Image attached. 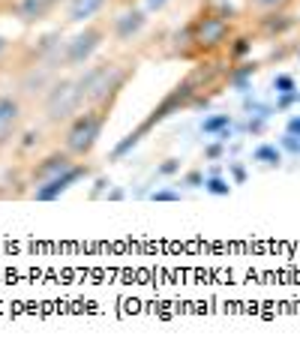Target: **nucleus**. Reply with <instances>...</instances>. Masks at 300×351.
<instances>
[{
	"instance_id": "1",
	"label": "nucleus",
	"mask_w": 300,
	"mask_h": 351,
	"mask_svg": "<svg viewBox=\"0 0 300 351\" xmlns=\"http://www.w3.org/2000/svg\"><path fill=\"white\" fill-rule=\"evenodd\" d=\"M228 73H232V66H228ZM228 73L225 69L216 66V58L213 60H201V63H192V69L180 78V82L171 87L165 97L156 102L153 108H150V114L141 121L132 132H126V138L121 141V145L114 147V156H123L129 147H136L145 135L153 130V126H160L162 121H168L171 114H180L184 108H199L204 106L213 93L219 90V84L228 82Z\"/></svg>"
},
{
	"instance_id": "2",
	"label": "nucleus",
	"mask_w": 300,
	"mask_h": 351,
	"mask_svg": "<svg viewBox=\"0 0 300 351\" xmlns=\"http://www.w3.org/2000/svg\"><path fill=\"white\" fill-rule=\"evenodd\" d=\"M238 36V19H232L228 10H204L177 27L165 39V60H184V63H201L223 58Z\"/></svg>"
},
{
	"instance_id": "3",
	"label": "nucleus",
	"mask_w": 300,
	"mask_h": 351,
	"mask_svg": "<svg viewBox=\"0 0 300 351\" xmlns=\"http://www.w3.org/2000/svg\"><path fill=\"white\" fill-rule=\"evenodd\" d=\"M114 106H117L114 99H102V102H93V106L82 108L73 121L60 130L58 141L75 159H90L93 150H97V145H99V138H102V132H105Z\"/></svg>"
},
{
	"instance_id": "4",
	"label": "nucleus",
	"mask_w": 300,
	"mask_h": 351,
	"mask_svg": "<svg viewBox=\"0 0 300 351\" xmlns=\"http://www.w3.org/2000/svg\"><path fill=\"white\" fill-rule=\"evenodd\" d=\"M108 39V19H93L84 21L73 36H63L60 54H58V69L60 73H78L90 60H97Z\"/></svg>"
},
{
	"instance_id": "5",
	"label": "nucleus",
	"mask_w": 300,
	"mask_h": 351,
	"mask_svg": "<svg viewBox=\"0 0 300 351\" xmlns=\"http://www.w3.org/2000/svg\"><path fill=\"white\" fill-rule=\"evenodd\" d=\"M150 27V12L141 3H121L108 12V39L117 51H132Z\"/></svg>"
},
{
	"instance_id": "6",
	"label": "nucleus",
	"mask_w": 300,
	"mask_h": 351,
	"mask_svg": "<svg viewBox=\"0 0 300 351\" xmlns=\"http://www.w3.org/2000/svg\"><path fill=\"white\" fill-rule=\"evenodd\" d=\"M34 102L27 97H21L15 87L10 90H0V159L10 156L12 145L18 141L21 130L30 123V114H34Z\"/></svg>"
},
{
	"instance_id": "7",
	"label": "nucleus",
	"mask_w": 300,
	"mask_h": 351,
	"mask_svg": "<svg viewBox=\"0 0 300 351\" xmlns=\"http://www.w3.org/2000/svg\"><path fill=\"white\" fill-rule=\"evenodd\" d=\"M73 162H78V159L58 141V145H51L49 150H45V154H39L36 159H30V162L25 165V180H27V186L34 189V186H39V183L58 178V174H60L63 169H69ZM27 195H30V193H27Z\"/></svg>"
},
{
	"instance_id": "8",
	"label": "nucleus",
	"mask_w": 300,
	"mask_h": 351,
	"mask_svg": "<svg viewBox=\"0 0 300 351\" xmlns=\"http://www.w3.org/2000/svg\"><path fill=\"white\" fill-rule=\"evenodd\" d=\"M58 132H51L49 126H45L42 121H30L25 130H21L18 135V141L12 145L10 150V156H12V162H18V165H27L30 159H36L39 154H45L51 145H58V138H54Z\"/></svg>"
},
{
	"instance_id": "9",
	"label": "nucleus",
	"mask_w": 300,
	"mask_h": 351,
	"mask_svg": "<svg viewBox=\"0 0 300 351\" xmlns=\"http://www.w3.org/2000/svg\"><path fill=\"white\" fill-rule=\"evenodd\" d=\"M90 174H93L90 159H78V162H73L69 169H63L58 178H51V180H45V183H39V186L30 189V198H34V202H58L63 193H69L75 183H82L84 178H90Z\"/></svg>"
},
{
	"instance_id": "10",
	"label": "nucleus",
	"mask_w": 300,
	"mask_h": 351,
	"mask_svg": "<svg viewBox=\"0 0 300 351\" xmlns=\"http://www.w3.org/2000/svg\"><path fill=\"white\" fill-rule=\"evenodd\" d=\"M63 3H69V0H12V3L6 6V12H10L12 19H18L21 27H36V25H42V21L54 19V12H58Z\"/></svg>"
},
{
	"instance_id": "11",
	"label": "nucleus",
	"mask_w": 300,
	"mask_h": 351,
	"mask_svg": "<svg viewBox=\"0 0 300 351\" xmlns=\"http://www.w3.org/2000/svg\"><path fill=\"white\" fill-rule=\"evenodd\" d=\"M297 27V19L291 15L288 10L286 12H267V15H255V36L262 39H282L286 34Z\"/></svg>"
},
{
	"instance_id": "12",
	"label": "nucleus",
	"mask_w": 300,
	"mask_h": 351,
	"mask_svg": "<svg viewBox=\"0 0 300 351\" xmlns=\"http://www.w3.org/2000/svg\"><path fill=\"white\" fill-rule=\"evenodd\" d=\"M112 0H69L66 3V15H63V25H84V21H93V19H102L108 12Z\"/></svg>"
},
{
	"instance_id": "13",
	"label": "nucleus",
	"mask_w": 300,
	"mask_h": 351,
	"mask_svg": "<svg viewBox=\"0 0 300 351\" xmlns=\"http://www.w3.org/2000/svg\"><path fill=\"white\" fill-rule=\"evenodd\" d=\"M295 0H247V10L255 15H267V12H286Z\"/></svg>"
},
{
	"instance_id": "14",
	"label": "nucleus",
	"mask_w": 300,
	"mask_h": 351,
	"mask_svg": "<svg viewBox=\"0 0 300 351\" xmlns=\"http://www.w3.org/2000/svg\"><path fill=\"white\" fill-rule=\"evenodd\" d=\"M249 49H252V36H240L238 34V36L232 39V45H228V51H225L228 54V63H238Z\"/></svg>"
},
{
	"instance_id": "15",
	"label": "nucleus",
	"mask_w": 300,
	"mask_h": 351,
	"mask_svg": "<svg viewBox=\"0 0 300 351\" xmlns=\"http://www.w3.org/2000/svg\"><path fill=\"white\" fill-rule=\"evenodd\" d=\"M18 45H21V43H15V39H10L6 34H0V69H3V66H12Z\"/></svg>"
},
{
	"instance_id": "16",
	"label": "nucleus",
	"mask_w": 300,
	"mask_h": 351,
	"mask_svg": "<svg viewBox=\"0 0 300 351\" xmlns=\"http://www.w3.org/2000/svg\"><path fill=\"white\" fill-rule=\"evenodd\" d=\"M138 3L145 6V10H147L150 15H160V12L168 10V3H171V0H138Z\"/></svg>"
},
{
	"instance_id": "17",
	"label": "nucleus",
	"mask_w": 300,
	"mask_h": 351,
	"mask_svg": "<svg viewBox=\"0 0 300 351\" xmlns=\"http://www.w3.org/2000/svg\"><path fill=\"white\" fill-rule=\"evenodd\" d=\"M228 123H232V121H228L225 114H223V117H208V121H204V126H201V130H204V132H219V130H225Z\"/></svg>"
},
{
	"instance_id": "18",
	"label": "nucleus",
	"mask_w": 300,
	"mask_h": 351,
	"mask_svg": "<svg viewBox=\"0 0 300 351\" xmlns=\"http://www.w3.org/2000/svg\"><path fill=\"white\" fill-rule=\"evenodd\" d=\"M204 186H208L210 193H228V186H225L223 180H208V183H204Z\"/></svg>"
},
{
	"instance_id": "19",
	"label": "nucleus",
	"mask_w": 300,
	"mask_h": 351,
	"mask_svg": "<svg viewBox=\"0 0 300 351\" xmlns=\"http://www.w3.org/2000/svg\"><path fill=\"white\" fill-rule=\"evenodd\" d=\"M150 198H153V202H175V198H180V195L177 193H165V189H162V193H153Z\"/></svg>"
},
{
	"instance_id": "20",
	"label": "nucleus",
	"mask_w": 300,
	"mask_h": 351,
	"mask_svg": "<svg viewBox=\"0 0 300 351\" xmlns=\"http://www.w3.org/2000/svg\"><path fill=\"white\" fill-rule=\"evenodd\" d=\"M177 171V159H165V165H160V174H171Z\"/></svg>"
},
{
	"instance_id": "21",
	"label": "nucleus",
	"mask_w": 300,
	"mask_h": 351,
	"mask_svg": "<svg viewBox=\"0 0 300 351\" xmlns=\"http://www.w3.org/2000/svg\"><path fill=\"white\" fill-rule=\"evenodd\" d=\"M258 159H279V154H273L271 147H262L258 150Z\"/></svg>"
},
{
	"instance_id": "22",
	"label": "nucleus",
	"mask_w": 300,
	"mask_h": 351,
	"mask_svg": "<svg viewBox=\"0 0 300 351\" xmlns=\"http://www.w3.org/2000/svg\"><path fill=\"white\" fill-rule=\"evenodd\" d=\"M184 180H186V183H201V174H199V171H189Z\"/></svg>"
},
{
	"instance_id": "23",
	"label": "nucleus",
	"mask_w": 300,
	"mask_h": 351,
	"mask_svg": "<svg viewBox=\"0 0 300 351\" xmlns=\"http://www.w3.org/2000/svg\"><path fill=\"white\" fill-rule=\"evenodd\" d=\"M276 84H279V87H286V90H291V87H295V82H291L288 75H282V78H279V82H276Z\"/></svg>"
},
{
	"instance_id": "24",
	"label": "nucleus",
	"mask_w": 300,
	"mask_h": 351,
	"mask_svg": "<svg viewBox=\"0 0 300 351\" xmlns=\"http://www.w3.org/2000/svg\"><path fill=\"white\" fill-rule=\"evenodd\" d=\"M0 3H3V6H10V3H12V0H0Z\"/></svg>"
},
{
	"instance_id": "25",
	"label": "nucleus",
	"mask_w": 300,
	"mask_h": 351,
	"mask_svg": "<svg viewBox=\"0 0 300 351\" xmlns=\"http://www.w3.org/2000/svg\"><path fill=\"white\" fill-rule=\"evenodd\" d=\"M0 162H3V159H0Z\"/></svg>"
}]
</instances>
